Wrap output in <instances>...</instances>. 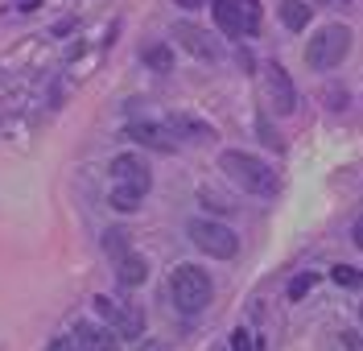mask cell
<instances>
[{
    "label": "cell",
    "mask_w": 363,
    "mask_h": 351,
    "mask_svg": "<svg viewBox=\"0 0 363 351\" xmlns=\"http://www.w3.org/2000/svg\"><path fill=\"white\" fill-rule=\"evenodd\" d=\"M219 169H223L240 190H248V194H256V199H277V194H281L277 169L264 165L260 157L244 153V149H223V153H219Z\"/></svg>",
    "instance_id": "obj_1"
},
{
    "label": "cell",
    "mask_w": 363,
    "mask_h": 351,
    "mask_svg": "<svg viewBox=\"0 0 363 351\" xmlns=\"http://www.w3.org/2000/svg\"><path fill=\"white\" fill-rule=\"evenodd\" d=\"M169 298H174V306L182 314H199L211 302V277L199 264H178L169 273Z\"/></svg>",
    "instance_id": "obj_2"
},
{
    "label": "cell",
    "mask_w": 363,
    "mask_h": 351,
    "mask_svg": "<svg viewBox=\"0 0 363 351\" xmlns=\"http://www.w3.org/2000/svg\"><path fill=\"white\" fill-rule=\"evenodd\" d=\"M211 13L227 38L260 33V0H211Z\"/></svg>",
    "instance_id": "obj_3"
},
{
    "label": "cell",
    "mask_w": 363,
    "mask_h": 351,
    "mask_svg": "<svg viewBox=\"0 0 363 351\" xmlns=\"http://www.w3.org/2000/svg\"><path fill=\"white\" fill-rule=\"evenodd\" d=\"M347 50H351V29L347 25H326V29H318V38H310L306 62L314 70H330L347 58Z\"/></svg>",
    "instance_id": "obj_4"
},
{
    "label": "cell",
    "mask_w": 363,
    "mask_h": 351,
    "mask_svg": "<svg viewBox=\"0 0 363 351\" xmlns=\"http://www.w3.org/2000/svg\"><path fill=\"white\" fill-rule=\"evenodd\" d=\"M190 240L203 248L206 257H219V260H231L240 252V240L231 228L215 223V219H190Z\"/></svg>",
    "instance_id": "obj_5"
},
{
    "label": "cell",
    "mask_w": 363,
    "mask_h": 351,
    "mask_svg": "<svg viewBox=\"0 0 363 351\" xmlns=\"http://www.w3.org/2000/svg\"><path fill=\"white\" fill-rule=\"evenodd\" d=\"M91 306H95V314H99L120 339H140V335H145V318H140V310H133V306L116 302V298H108V294H99Z\"/></svg>",
    "instance_id": "obj_6"
},
{
    "label": "cell",
    "mask_w": 363,
    "mask_h": 351,
    "mask_svg": "<svg viewBox=\"0 0 363 351\" xmlns=\"http://www.w3.org/2000/svg\"><path fill=\"white\" fill-rule=\"evenodd\" d=\"M112 182H116V186H128V190L149 194L153 174H149V165L140 162L136 153H120V157H112Z\"/></svg>",
    "instance_id": "obj_7"
},
{
    "label": "cell",
    "mask_w": 363,
    "mask_h": 351,
    "mask_svg": "<svg viewBox=\"0 0 363 351\" xmlns=\"http://www.w3.org/2000/svg\"><path fill=\"white\" fill-rule=\"evenodd\" d=\"M124 137H133L136 145H145V149H157V153H174V149H178L169 124H153V120H133V124L124 128Z\"/></svg>",
    "instance_id": "obj_8"
},
{
    "label": "cell",
    "mask_w": 363,
    "mask_h": 351,
    "mask_svg": "<svg viewBox=\"0 0 363 351\" xmlns=\"http://www.w3.org/2000/svg\"><path fill=\"white\" fill-rule=\"evenodd\" d=\"M264 79H269L272 108H277L281 116H289V112L297 108V87H294V79L285 74V67H281V62H269V67H264Z\"/></svg>",
    "instance_id": "obj_9"
},
{
    "label": "cell",
    "mask_w": 363,
    "mask_h": 351,
    "mask_svg": "<svg viewBox=\"0 0 363 351\" xmlns=\"http://www.w3.org/2000/svg\"><path fill=\"white\" fill-rule=\"evenodd\" d=\"M174 38L182 42V50H190V54L203 58V62H215V58H219V42H215L206 29H199V25H174Z\"/></svg>",
    "instance_id": "obj_10"
},
{
    "label": "cell",
    "mask_w": 363,
    "mask_h": 351,
    "mask_svg": "<svg viewBox=\"0 0 363 351\" xmlns=\"http://www.w3.org/2000/svg\"><path fill=\"white\" fill-rule=\"evenodd\" d=\"M74 347L79 351H120V335L108 323L95 327V323H79L74 327Z\"/></svg>",
    "instance_id": "obj_11"
},
{
    "label": "cell",
    "mask_w": 363,
    "mask_h": 351,
    "mask_svg": "<svg viewBox=\"0 0 363 351\" xmlns=\"http://www.w3.org/2000/svg\"><path fill=\"white\" fill-rule=\"evenodd\" d=\"M145 277H149V260L136 257V252H124V257H116V281L120 285H145Z\"/></svg>",
    "instance_id": "obj_12"
},
{
    "label": "cell",
    "mask_w": 363,
    "mask_h": 351,
    "mask_svg": "<svg viewBox=\"0 0 363 351\" xmlns=\"http://www.w3.org/2000/svg\"><path fill=\"white\" fill-rule=\"evenodd\" d=\"M165 124H169V133H174V137H186V140H211V137H215V133H211V124L186 116V112H174Z\"/></svg>",
    "instance_id": "obj_13"
},
{
    "label": "cell",
    "mask_w": 363,
    "mask_h": 351,
    "mask_svg": "<svg viewBox=\"0 0 363 351\" xmlns=\"http://www.w3.org/2000/svg\"><path fill=\"white\" fill-rule=\"evenodd\" d=\"M281 21H285V29H306L310 25V4L306 0H281Z\"/></svg>",
    "instance_id": "obj_14"
},
{
    "label": "cell",
    "mask_w": 363,
    "mask_h": 351,
    "mask_svg": "<svg viewBox=\"0 0 363 351\" xmlns=\"http://www.w3.org/2000/svg\"><path fill=\"white\" fill-rule=\"evenodd\" d=\"M140 190H128V186H112V194H108V203H112L116 211H136L140 207Z\"/></svg>",
    "instance_id": "obj_15"
},
{
    "label": "cell",
    "mask_w": 363,
    "mask_h": 351,
    "mask_svg": "<svg viewBox=\"0 0 363 351\" xmlns=\"http://www.w3.org/2000/svg\"><path fill=\"white\" fill-rule=\"evenodd\" d=\"M145 62L153 70H174V54H169V46H149L145 50Z\"/></svg>",
    "instance_id": "obj_16"
},
{
    "label": "cell",
    "mask_w": 363,
    "mask_h": 351,
    "mask_svg": "<svg viewBox=\"0 0 363 351\" xmlns=\"http://www.w3.org/2000/svg\"><path fill=\"white\" fill-rule=\"evenodd\" d=\"M104 248H108L112 257H124V252H128V232H120V228H108V232H104Z\"/></svg>",
    "instance_id": "obj_17"
},
{
    "label": "cell",
    "mask_w": 363,
    "mask_h": 351,
    "mask_svg": "<svg viewBox=\"0 0 363 351\" xmlns=\"http://www.w3.org/2000/svg\"><path fill=\"white\" fill-rule=\"evenodd\" d=\"M314 281H318V273H301V277H294V285H289V302H301V298L314 289Z\"/></svg>",
    "instance_id": "obj_18"
},
{
    "label": "cell",
    "mask_w": 363,
    "mask_h": 351,
    "mask_svg": "<svg viewBox=\"0 0 363 351\" xmlns=\"http://www.w3.org/2000/svg\"><path fill=\"white\" fill-rule=\"evenodd\" d=\"M256 124H260V137H264V145H269V149H285V140L277 137V133H272V124L264 116H256Z\"/></svg>",
    "instance_id": "obj_19"
},
{
    "label": "cell",
    "mask_w": 363,
    "mask_h": 351,
    "mask_svg": "<svg viewBox=\"0 0 363 351\" xmlns=\"http://www.w3.org/2000/svg\"><path fill=\"white\" fill-rule=\"evenodd\" d=\"M231 351H256V343H252V330H231Z\"/></svg>",
    "instance_id": "obj_20"
},
{
    "label": "cell",
    "mask_w": 363,
    "mask_h": 351,
    "mask_svg": "<svg viewBox=\"0 0 363 351\" xmlns=\"http://www.w3.org/2000/svg\"><path fill=\"white\" fill-rule=\"evenodd\" d=\"M335 281H339V285H363V273L347 269V264H335Z\"/></svg>",
    "instance_id": "obj_21"
},
{
    "label": "cell",
    "mask_w": 363,
    "mask_h": 351,
    "mask_svg": "<svg viewBox=\"0 0 363 351\" xmlns=\"http://www.w3.org/2000/svg\"><path fill=\"white\" fill-rule=\"evenodd\" d=\"M45 351H79V347H74V339H54Z\"/></svg>",
    "instance_id": "obj_22"
},
{
    "label": "cell",
    "mask_w": 363,
    "mask_h": 351,
    "mask_svg": "<svg viewBox=\"0 0 363 351\" xmlns=\"http://www.w3.org/2000/svg\"><path fill=\"white\" fill-rule=\"evenodd\" d=\"M351 240H355V244H359V248H363V219H359V223H355V228H351Z\"/></svg>",
    "instance_id": "obj_23"
},
{
    "label": "cell",
    "mask_w": 363,
    "mask_h": 351,
    "mask_svg": "<svg viewBox=\"0 0 363 351\" xmlns=\"http://www.w3.org/2000/svg\"><path fill=\"white\" fill-rule=\"evenodd\" d=\"M174 4H182V9H199L203 0H174Z\"/></svg>",
    "instance_id": "obj_24"
},
{
    "label": "cell",
    "mask_w": 363,
    "mask_h": 351,
    "mask_svg": "<svg viewBox=\"0 0 363 351\" xmlns=\"http://www.w3.org/2000/svg\"><path fill=\"white\" fill-rule=\"evenodd\" d=\"M359 318H363V306H359Z\"/></svg>",
    "instance_id": "obj_25"
}]
</instances>
